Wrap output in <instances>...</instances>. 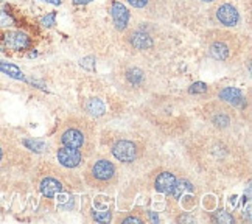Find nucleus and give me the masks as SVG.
I'll return each instance as SVG.
<instances>
[{
    "label": "nucleus",
    "instance_id": "obj_20",
    "mask_svg": "<svg viewBox=\"0 0 252 224\" xmlns=\"http://www.w3.org/2000/svg\"><path fill=\"white\" fill-rule=\"evenodd\" d=\"M83 111L87 117L92 119H100L106 114V104L100 98H87L83 103Z\"/></svg>",
    "mask_w": 252,
    "mask_h": 224
},
{
    "label": "nucleus",
    "instance_id": "obj_25",
    "mask_svg": "<svg viewBox=\"0 0 252 224\" xmlns=\"http://www.w3.org/2000/svg\"><path fill=\"white\" fill-rule=\"evenodd\" d=\"M92 217L96 223H109L112 220V213L109 210H95Z\"/></svg>",
    "mask_w": 252,
    "mask_h": 224
},
{
    "label": "nucleus",
    "instance_id": "obj_23",
    "mask_svg": "<svg viewBox=\"0 0 252 224\" xmlns=\"http://www.w3.org/2000/svg\"><path fill=\"white\" fill-rule=\"evenodd\" d=\"M21 145L25 150H32L34 153H42L45 150V143L37 139H22Z\"/></svg>",
    "mask_w": 252,
    "mask_h": 224
},
{
    "label": "nucleus",
    "instance_id": "obj_17",
    "mask_svg": "<svg viewBox=\"0 0 252 224\" xmlns=\"http://www.w3.org/2000/svg\"><path fill=\"white\" fill-rule=\"evenodd\" d=\"M217 98L226 101L227 104H230L232 108L243 111L246 108V96L241 92L238 87H222V89L217 94Z\"/></svg>",
    "mask_w": 252,
    "mask_h": 224
},
{
    "label": "nucleus",
    "instance_id": "obj_13",
    "mask_svg": "<svg viewBox=\"0 0 252 224\" xmlns=\"http://www.w3.org/2000/svg\"><path fill=\"white\" fill-rule=\"evenodd\" d=\"M125 2L142 16L154 21L165 17L173 8L171 0H125Z\"/></svg>",
    "mask_w": 252,
    "mask_h": 224
},
{
    "label": "nucleus",
    "instance_id": "obj_10",
    "mask_svg": "<svg viewBox=\"0 0 252 224\" xmlns=\"http://www.w3.org/2000/svg\"><path fill=\"white\" fill-rule=\"evenodd\" d=\"M117 83L123 91L129 94H142L147 91L150 86V78L140 65L128 64L120 69V72L115 75Z\"/></svg>",
    "mask_w": 252,
    "mask_h": 224
},
{
    "label": "nucleus",
    "instance_id": "obj_24",
    "mask_svg": "<svg viewBox=\"0 0 252 224\" xmlns=\"http://www.w3.org/2000/svg\"><path fill=\"white\" fill-rule=\"evenodd\" d=\"M212 220L215 221V223H226V224H230V223H235V218L232 213L226 212V210H217V212H213V215H212Z\"/></svg>",
    "mask_w": 252,
    "mask_h": 224
},
{
    "label": "nucleus",
    "instance_id": "obj_18",
    "mask_svg": "<svg viewBox=\"0 0 252 224\" xmlns=\"http://www.w3.org/2000/svg\"><path fill=\"white\" fill-rule=\"evenodd\" d=\"M111 13H112V21H114L115 28H117V32L123 33L126 28H128L129 21H131L129 9L126 8L122 2H119V0H112Z\"/></svg>",
    "mask_w": 252,
    "mask_h": 224
},
{
    "label": "nucleus",
    "instance_id": "obj_31",
    "mask_svg": "<svg viewBox=\"0 0 252 224\" xmlns=\"http://www.w3.org/2000/svg\"><path fill=\"white\" fill-rule=\"evenodd\" d=\"M92 0H73V3L75 5H87V3H91Z\"/></svg>",
    "mask_w": 252,
    "mask_h": 224
},
{
    "label": "nucleus",
    "instance_id": "obj_28",
    "mask_svg": "<svg viewBox=\"0 0 252 224\" xmlns=\"http://www.w3.org/2000/svg\"><path fill=\"white\" fill-rule=\"evenodd\" d=\"M145 221V218H142V217H137V215H128V217H123V218H119V223H125V224H129V223H137V224H140V223H143Z\"/></svg>",
    "mask_w": 252,
    "mask_h": 224
},
{
    "label": "nucleus",
    "instance_id": "obj_30",
    "mask_svg": "<svg viewBox=\"0 0 252 224\" xmlns=\"http://www.w3.org/2000/svg\"><path fill=\"white\" fill-rule=\"evenodd\" d=\"M196 2H199L201 5H213V3L220 2V0H196Z\"/></svg>",
    "mask_w": 252,
    "mask_h": 224
},
{
    "label": "nucleus",
    "instance_id": "obj_32",
    "mask_svg": "<svg viewBox=\"0 0 252 224\" xmlns=\"http://www.w3.org/2000/svg\"><path fill=\"white\" fill-rule=\"evenodd\" d=\"M42 2H47V3H53V5H60V3H63V0H42Z\"/></svg>",
    "mask_w": 252,
    "mask_h": 224
},
{
    "label": "nucleus",
    "instance_id": "obj_8",
    "mask_svg": "<svg viewBox=\"0 0 252 224\" xmlns=\"http://www.w3.org/2000/svg\"><path fill=\"white\" fill-rule=\"evenodd\" d=\"M125 33V41L129 45V48L135 53H153L154 50H158V44L162 41V33L158 32V27L151 28V25L139 24L132 30H126Z\"/></svg>",
    "mask_w": 252,
    "mask_h": 224
},
{
    "label": "nucleus",
    "instance_id": "obj_2",
    "mask_svg": "<svg viewBox=\"0 0 252 224\" xmlns=\"http://www.w3.org/2000/svg\"><path fill=\"white\" fill-rule=\"evenodd\" d=\"M139 115L158 134L165 137H184L190 131V115L174 96H153L140 106Z\"/></svg>",
    "mask_w": 252,
    "mask_h": 224
},
{
    "label": "nucleus",
    "instance_id": "obj_4",
    "mask_svg": "<svg viewBox=\"0 0 252 224\" xmlns=\"http://www.w3.org/2000/svg\"><path fill=\"white\" fill-rule=\"evenodd\" d=\"M202 42L207 50V55L215 61L234 64L245 53V39L234 33L230 28L213 27L206 30L202 36Z\"/></svg>",
    "mask_w": 252,
    "mask_h": 224
},
{
    "label": "nucleus",
    "instance_id": "obj_15",
    "mask_svg": "<svg viewBox=\"0 0 252 224\" xmlns=\"http://www.w3.org/2000/svg\"><path fill=\"white\" fill-rule=\"evenodd\" d=\"M86 156L75 148H69V147H60L56 150V160L61 165L63 168L67 170H76L83 167L86 163Z\"/></svg>",
    "mask_w": 252,
    "mask_h": 224
},
{
    "label": "nucleus",
    "instance_id": "obj_14",
    "mask_svg": "<svg viewBox=\"0 0 252 224\" xmlns=\"http://www.w3.org/2000/svg\"><path fill=\"white\" fill-rule=\"evenodd\" d=\"M33 39L22 30L0 32V52H27L32 50Z\"/></svg>",
    "mask_w": 252,
    "mask_h": 224
},
{
    "label": "nucleus",
    "instance_id": "obj_22",
    "mask_svg": "<svg viewBox=\"0 0 252 224\" xmlns=\"http://www.w3.org/2000/svg\"><path fill=\"white\" fill-rule=\"evenodd\" d=\"M9 27H17V17L14 13H11L9 9L0 8V30Z\"/></svg>",
    "mask_w": 252,
    "mask_h": 224
},
{
    "label": "nucleus",
    "instance_id": "obj_5",
    "mask_svg": "<svg viewBox=\"0 0 252 224\" xmlns=\"http://www.w3.org/2000/svg\"><path fill=\"white\" fill-rule=\"evenodd\" d=\"M198 115L206 123L207 128L221 132H237L240 128L238 109L220 98L206 100L199 104Z\"/></svg>",
    "mask_w": 252,
    "mask_h": 224
},
{
    "label": "nucleus",
    "instance_id": "obj_26",
    "mask_svg": "<svg viewBox=\"0 0 252 224\" xmlns=\"http://www.w3.org/2000/svg\"><path fill=\"white\" fill-rule=\"evenodd\" d=\"M176 223H196V218L190 215V212H181L179 215L174 218Z\"/></svg>",
    "mask_w": 252,
    "mask_h": 224
},
{
    "label": "nucleus",
    "instance_id": "obj_29",
    "mask_svg": "<svg viewBox=\"0 0 252 224\" xmlns=\"http://www.w3.org/2000/svg\"><path fill=\"white\" fill-rule=\"evenodd\" d=\"M55 17H56V13L55 11H52V13H48L47 16H44L42 19H41V24L44 25V27H53L55 25Z\"/></svg>",
    "mask_w": 252,
    "mask_h": 224
},
{
    "label": "nucleus",
    "instance_id": "obj_21",
    "mask_svg": "<svg viewBox=\"0 0 252 224\" xmlns=\"http://www.w3.org/2000/svg\"><path fill=\"white\" fill-rule=\"evenodd\" d=\"M0 72L5 73V75H8V76H11V78H14V80H21V81L25 80L24 72H22L21 69H19L17 65H14V64H11V63L0 61Z\"/></svg>",
    "mask_w": 252,
    "mask_h": 224
},
{
    "label": "nucleus",
    "instance_id": "obj_6",
    "mask_svg": "<svg viewBox=\"0 0 252 224\" xmlns=\"http://www.w3.org/2000/svg\"><path fill=\"white\" fill-rule=\"evenodd\" d=\"M151 145L147 139H142L139 135L120 134L112 137L109 142V151L114 159L122 165H139L150 159Z\"/></svg>",
    "mask_w": 252,
    "mask_h": 224
},
{
    "label": "nucleus",
    "instance_id": "obj_3",
    "mask_svg": "<svg viewBox=\"0 0 252 224\" xmlns=\"http://www.w3.org/2000/svg\"><path fill=\"white\" fill-rule=\"evenodd\" d=\"M95 125L87 115L67 117L56 134V142L60 143V147L80 150L86 158L95 154Z\"/></svg>",
    "mask_w": 252,
    "mask_h": 224
},
{
    "label": "nucleus",
    "instance_id": "obj_12",
    "mask_svg": "<svg viewBox=\"0 0 252 224\" xmlns=\"http://www.w3.org/2000/svg\"><path fill=\"white\" fill-rule=\"evenodd\" d=\"M209 17L212 25L221 28H235L240 24V13L232 2H217L210 5Z\"/></svg>",
    "mask_w": 252,
    "mask_h": 224
},
{
    "label": "nucleus",
    "instance_id": "obj_1",
    "mask_svg": "<svg viewBox=\"0 0 252 224\" xmlns=\"http://www.w3.org/2000/svg\"><path fill=\"white\" fill-rule=\"evenodd\" d=\"M186 158L199 173L218 179H241L249 173V151L235 132L206 128L187 132Z\"/></svg>",
    "mask_w": 252,
    "mask_h": 224
},
{
    "label": "nucleus",
    "instance_id": "obj_19",
    "mask_svg": "<svg viewBox=\"0 0 252 224\" xmlns=\"http://www.w3.org/2000/svg\"><path fill=\"white\" fill-rule=\"evenodd\" d=\"M181 176L173 170H162L156 179H154V190H156L158 193H162V194H167L170 193V190L174 187V184L178 182Z\"/></svg>",
    "mask_w": 252,
    "mask_h": 224
},
{
    "label": "nucleus",
    "instance_id": "obj_7",
    "mask_svg": "<svg viewBox=\"0 0 252 224\" xmlns=\"http://www.w3.org/2000/svg\"><path fill=\"white\" fill-rule=\"evenodd\" d=\"M91 160L86 162L83 170V179L87 187L95 190H111L117 187L120 181V173L115 162H112L106 156H91Z\"/></svg>",
    "mask_w": 252,
    "mask_h": 224
},
{
    "label": "nucleus",
    "instance_id": "obj_11",
    "mask_svg": "<svg viewBox=\"0 0 252 224\" xmlns=\"http://www.w3.org/2000/svg\"><path fill=\"white\" fill-rule=\"evenodd\" d=\"M24 158V151L19 148L14 137L5 131L0 132V174L14 167H21Z\"/></svg>",
    "mask_w": 252,
    "mask_h": 224
},
{
    "label": "nucleus",
    "instance_id": "obj_16",
    "mask_svg": "<svg viewBox=\"0 0 252 224\" xmlns=\"http://www.w3.org/2000/svg\"><path fill=\"white\" fill-rule=\"evenodd\" d=\"M39 192L42 196H45L47 199H53L58 194H61L64 192V184L63 179L53 176V173H45L44 176L39 179Z\"/></svg>",
    "mask_w": 252,
    "mask_h": 224
},
{
    "label": "nucleus",
    "instance_id": "obj_27",
    "mask_svg": "<svg viewBox=\"0 0 252 224\" xmlns=\"http://www.w3.org/2000/svg\"><path fill=\"white\" fill-rule=\"evenodd\" d=\"M207 91H209V86L204 83H196L189 89L190 94H207Z\"/></svg>",
    "mask_w": 252,
    "mask_h": 224
},
{
    "label": "nucleus",
    "instance_id": "obj_9",
    "mask_svg": "<svg viewBox=\"0 0 252 224\" xmlns=\"http://www.w3.org/2000/svg\"><path fill=\"white\" fill-rule=\"evenodd\" d=\"M168 202H171L174 207H178V213L189 212L191 209H195L198 206V187L193 184L187 176H182L178 179V182L174 184V187L170 190V193L167 194Z\"/></svg>",
    "mask_w": 252,
    "mask_h": 224
}]
</instances>
